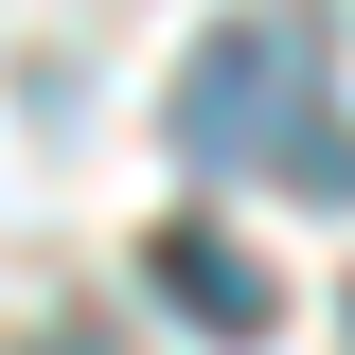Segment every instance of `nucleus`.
Returning a JSON list of instances; mask_svg holds the SVG:
<instances>
[{
  "instance_id": "nucleus-1",
  "label": "nucleus",
  "mask_w": 355,
  "mask_h": 355,
  "mask_svg": "<svg viewBox=\"0 0 355 355\" xmlns=\"http://www.w3.org/2000/svg\"><path fill=\"white\" fill-rule=\"evenodd\" d=\"M178 142L231 160V178H284V196H355V125L320 89V18H231L178 71Z\"/></svg>"
},
{
  "instance_id": "nucleus-2",
  "label": "nucleus",
  "mask_w": 355,
  "mask_h": 355,
  "mask_svg": "<svg viewBox=\"0 0 355 355\" xmlns=\"http://www.w3.org/2000/svg\"><path fill=\"white\" fill-rule=\"evenodd\" d=\"M142 284H160V302H178V320H196V338H214V355H249V338H266V320H284V302H266V266H249V249H231V231H214V214H178V231H160V249H142Z\"/></svg>"
}]
</instances>
